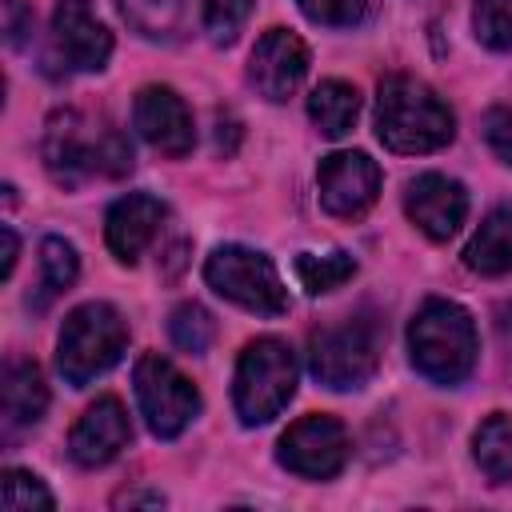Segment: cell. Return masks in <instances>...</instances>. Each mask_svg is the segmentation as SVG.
<instances>
[{
    "label": "cell",
    "instance_id": "obj_1",
    "mask_svg": "<svg viewBox=\"0 0 512 512\" xmlns=\"http://www.w3.org/2000/svg\"><path fill=\"white\" fill-rule=\"evenodd\" d=\"M376 136L384 148L400 156H424L444 148L456 136V116L436 88L396 72L380 80V92H376Z\"/></svg>",
    "mask_w": 512,
    "mask_h": 512
},
{
    "label": "cell",
    "instance_id": "obj_2",
    "mask_svg": "<svg viewBox=\"0 0 512 512\" xmlns=\"http://www.w3.org/2000/svg\"><path fill=\"white\" fill-rule=\"evenodd\" d=\"M44 164L60 184H80L88 176L116 180V176L132 172V148L116 128L92 124L84 112L64 108L48 120Z\"/></svg>",
    "mask_w": 512,
    "mask_h": 512
},
{
    "label": "cell",
    "instance_id": "obj_3",
    "mask_svg": "<svg viewBox=\"0 0 512 512\" xmlns=\"http://www.w3.org/2000/svg\"><path fill=\"white\" fill-rule=\"evenodd\" d=\"M476 324L456 300H424L408 324V356L432 384H460L476 368Z\"/></svg>",
    "mask_w": 512,
    "mask_h": 512
},
{
    "label": "cell",
    "instance_id": "obj_4",
    "mask_svg": "<svg viewBox=\"0 0 512 512\" xmlns=\"http://www.w3.org/2000/svg\"><path fill=\"white\" fill-rule=\"evenodd\" d=\"M380 348H384L380 320L372 312H352L332 324H320L308 336V368L324 388L352 392L376 376Z\"/></svg>",
    "mask_w": 512,
    "mask_h": 512
},
{
    "label": "cell",
    "instance_id": "obj_5",
    "mask_svg": "<svg viewBox=\"0 0 512 512\" xmlns=\"http://www.w3.org/2000/svg\"><path fill=\"white\" fill-rule=\"evenodd\" d=\"M128 348V324L124 316L104 304L88 300L68 312L60 340H56V368L72 388H84L88 380L104 376Z\"/></svg>",
    "mask_w": 512,
    "mask_h": 512
},
{
    "label": "cell",
    "instance_id": "obj_6",
    "mask_svg": "<svg viewBox=\"0 0 512 512\" xmlns=\"http://www.w3.org/2000/svg\"><path fill=\"white\" fill-rule=\"evenodd\" d=\"M296 356L280 336H260L240 352L236 380H232V404L240 424L256 428L280 416V408L296 392Z\"/></svg>",
    "mask_w": 512,
    "mask_h": 512
},
{
    "label": "cell",
    "instance_id": "obj_7",
    "mask_svg": "<svg viewBox=\"0 0 512 512\" xmlns=\"http://www.w3.org/2000/svg\"><path fill=\"white\" fill-rule=\"evenodd\" d=\"M204 280H208L212 292H220L224 300L240 304L244 312H256V316L288 312V288H284L276 264L256 248L220 244L204 260Z\"/></svg>",
    "mask_w": 512,
    "mask_h": 512
},
{
    "label": "cell",
    "instance_id": "obj_8",
    "mask_svg": "<svg viewBox=\"0 0 512 512\" xmlns=\"http://www.w3.org/2000/svg\"><path fill=\"white\" fill-rule=\"evenodd\" d=\"M132 384H136L140 412H144L152 436H160V440H176L200 412V392L164 356H140L136 372H132Z\"/></svg>",
    "mask_w": 512,
    "mask_h": 512
},
{
    "label": "cell",
    "instance_id": "obj_9",
    "mask_svg": "<svg viewBox=\"0 0 512 512\" xmlns=\"http://www.w3.org/2000/svg\"><path fill=\"white\" fill-rule=\"evenodd\" d=\"M276 460L304 480H332L348 464V432L336 416H324V412L300 416L280 436Z\"/></svg>",
    "mask_w": 512,
    "mask_h": 512
},
{
    "label": "cell",
    "instance_id": "obj_10",
    "mask_svg": "<svg viewBox=\"0 0 512 512\" xmlns=\"http://www.w3.org/2000/svg\"><path fill=\"white\" fill-rule=\"evenodd\" d=\"M316 188H320L324 212H332L340 220H352V216H360L376 204L380 164L368 152H332V156L320 160Z\"/></svg>",
    "mask_w": 512,
    "mask_h": 512
},
{
    "label": "cell",
    "instance_id": "obj_11",
    "mask_svg": "<svg viewBox=\"0 0 512 512\" xmlns=\"http://www.w3.org/2000/svg\"><path fill=\"white\" fill-rule=\"evenodd\" d=\"M52 48L68 72H100L112 56V32L92 0H60L52 12Z\"/></svg>",
    "mask_w": 512,
    "mask_h": 512
},
{
    "label": "cell",
    "instance_id": "obj_12",
    "mask_svg": "<svg viewBox=\"0 0 512 512\" xmlns=\"http://www.w3.org/2000/svg\"><path fill=\"white\" fill-rule=\"evenodd\" d=\"M308 76V44L288 28H268L248 56V84L264 100H288Z\"/></svg>",
    "mask_w": 512,
    "mask_h": 512
},
{
    "label": "cell",
    "instance_id": "obj_13",
    "mask_svg": "<svg viewBox=\"0 0 512 512\" xmlns=\"http://www.w3.org/2000/svg\"><path fill=\"white\" fill-rule=\"evenodd\" d=\"M132 124L136 132L144 136V144H152L156 152L164 156H188L192 144H196V132H192V112L188 104L168 88V84H148L136 92V104H132Z\"/></svg>",
    "mask_w": 512,
    "mask_h": 512
},
{
    "label": "cell",
    "instance_id": "obj_14",
    "mask_svg": "<svg viewBox=\"0 0 512 512\" xmlns=\"http://www.w3.org/2000/svg\"><path fill=\"white\" fill-rule=\"evenodd\" d=\"M404 212L428 240H448L468 216V192L444 172H424L404 188Z\"/></svg>",
    "mask_w": 512,
    "mask_h": 512
},
{
    "label": "cell",
    "instance_id": "obj_15",
    "mask_svg": "<svg viewBox=\"0 0 512 512\" xmlns=\"http://www.w3.org/2000/svg\"><path fill=\"white\" fill-rule=\"evenodd\" d=\"M132 428H128V412L116 396H100L96 404L84 408V416L72 424L68 436V456L80 468H104L108 460H116L128 444Z\"/></svg>",
    "mask_w": 512,
    "mask_h": 512
},
{
    "label": "cell",
    "instance_id": "obj_16",
    "mask_svg": "<svg viewBox=\"0 0 512 512\" xmlns=\"http://www.w3.org/2000/svg\"><path fill=\"white\" fill-rule=\"evenodd\" d=\"M160 220H164V204L148 192H128L120 196L108 216H104V240L112 248V256L120 264H136L140 252L152 244V236L160 232Z\"/></svg>",
    "mask_w": 512,
    "mask_h": 512
},
{
    "label": "cell",
    "instance_id": "obj_17",
    "mask_svg": "<svg viewBox=\"0 0 512 512\" xmlns=\"http://www.w3.org/2000/svg\"><path fill=\"white\" fill-rule=\"evenodd\" d=\"M48 408V384L32 360H8L4 380H0V412H4V432L32 428Z\"/></svg>",
    "mask_w": 512,
    "mask_h": 512
},
{
    "label": "cell",
    "instance_id": "obj_18",
    "mask_svg": "<svg viewBox=\"0 0 512 512\" xmlns=\"http://www.w3.org/2000/svg\"><path fill=\"white\" fill-rule=\"evenodd\" d=\"M464 264L476 276H508L512 272V204L484 216L464 248Z\"/></svg>",
    "mask_w": 512,
    "mask_h": 512
},
{
    "label": "cell",
    "instance_id": "obj_19",
    "mask_svg": "<svg viewBox=\"0 0 512 512\" xmlns=\"http://www.w3.org/2000/svg\"><path fill=\"white\" fill-rule=\"evenodd\" d=\"M308 116L324 136H344L360 116V92L344 80H324L308 96Z\"/></svg>",
    "mask_w": 512,
    "mask_h": 512
},
{
    "label": "cell",
    "instance_id": "obj_20",
    "mask_svg": "<svg viewBox=\"0 0 512 512\" xmlns=\"http://www.w3.org/2000/svg\"><path fill=\"white\" fill-rule=\"evenodd\" d=\"M76 272H80L76 248H72L68 240H60V236H44V244H40V284L32 288L28 304H32L36 312H40V308H48L60 292H68V288H72Z\"/></svg>",
    "mask_w": 512,
    "mask_h": 512
},
{
    "label": "cell",
    "instance_id": "obj_21",
    "mask_svg": "<svg viewBox=\"0 0 512 512\" xmlns=\"http://www.w3.org/2000/svg\"><path fill=\"white\" fill-rule=\"evenodd\" d=\"M472 456L492 484H508L512 480V416L492 412L472 436Z\"/></svg>",
    "mask_w": 512,
    "mask_h": 512
},
{
    "label": "cell",
    "instance_id": "obj_22",
    "mask_svg": "<svg viewBox=\"0 0 512 512\" xmlns=\"http://www.w3.org/2000/svg\"><path fill=\"white\" fill-rule=\"evenodd\" d=\"M296 280L308 296H324L340 284H348L356 276V260L344 252V248H332V252H300L296 256Z\"/></svg>",
    "mask_w": 512,
    "mask_h": 512
},
{
    "label": "cell",
    "instance_id": "obj_23",
    "mask_svg": "<svg viewBox=\"0 0 512 512\" xmlns=\"http://www.w3.org/2000/svg\"><path fill=\"white\" fill-rule=\"evenodd\" d=\"M124 20L140 32V36H176V28L184 24L188 0H120Z\"/></svg>",
    "mask_w": 512,
    "mask_h": 512
},
{
    "label": "cell",
    "instance_id": "obj_24",
    "mask_svg": "<svg viewBox=\"0 0 512 512\" xmlns=\"http://www.w3.org/2000/svg\"><path fill=\"white\" fill-rule=\"evenodd\" d=\"M168 336H172V344L176 348H184V352H204L208 344H212V336H216V320H212V312L204 308V304H196V300H188V304H180L176 312H172V320H168Z\"/></svg>",
    "mask_w": 512,
    "mask_h": 512
},
{
    "label": "cell",
    "instance_id": "obj_25",
    "mask_svg": "<svg viewBox=\"0 0 512 512\" xmlns=\"http://www.w3.org/2000/svg\"><path fill=\"white\" fill-rule=\"evenodd\" d=\"M0 504L8 512H48L56 500L44 488L40 476H32L24 468H4V476H0Z\"/></svg>",
    "mask_w": 512,
    "mask_h": 512
},
{
    "label": "cell",
    "instance_id": "obj_26",
    "mask_svg": "<svg viewBox=\"0 0 512 512\" xmlns=\"http://www.w3.org/2000/svg\"><path fill=\"white\" fill-rule=\"evenodd\" d=\"M472 32L492 52H512V0H476Z\"/></svg>",
    "mask_w": 512,
    "mask_h": 512
},
{
    "label": "cell",
    "instance_id": "obj_27",
    "mask_svg": "<svg viewBox=\"0 0 512 512\" xmlns=\"http://www.w3.org/2000/svg\"><path fill=\"white\" fill-rule=\"evenodd\" d=\"M252 4L256 0H204V32L212 44H232L248 16H252Z\"/></svg>",
    "mask_w": 512,
    "mask_h": 512
},
{
    "label": "cell",
    "instance_id": "obj_28",
    "mask_svg": "<svg viewBox=\"0 0 512 512\" xmlns=\"http://www.w3.org/2000/svg\"><path fill=\"white\" fill-rule=\"evenodd\" d=\"M296 4L312 24H328V28H352L368 8V0H296Z\"/></svg>",
    "mask_w": 512,
    "mask_h": 512
},
{
    "label": "cell",
    "instance_id": "obj_29",
    "mask_svg": "<svg viewBox=\"0 0 512 512\" xmlns=\"http://www.w3.org/2000/svg\"><path fill=\"white\" fill-rule=\"evenodd\" d=\"M480 128H484L488 148H492L504 164H512V108H492Z\"/></svg>",
    "mask_w": 512,
    "mask_h": 512
},
{
    "label": "cell",
    "instance_id": "obj_30",
    "mask_svg": "<svg viewBox=\"0 0 512 512\" xmlns=\"http://www.w3.org/2000/svg\"><path fill=\"white\" fill-rule=\"evenodd\" d=\"M0 244H4V260H0V276L8 280V276H12V268H16V252H20V244H16V232H12V228H0Z\"/></svg>",
    "mask_w": 512,
    "mask_h": 512
},
{
    "label": "cell",
    "instance_id": "obj_31",
    "mask_svg": "<svg viewBox=\"0 0 512 512\" xmlns=\"http://www.w3.org/2000/svg\"><path fill=\"white\" fill-rule=\"evenodd\" d=\"M116 504H164L156 492H132V496H120Z\"/></svg>",
    "mask_w": 512,
    "mask_h": 512
},
{
    "label": "cell",
    "instance_id": "obj_32",
    "mask_svg": "<svg viewBox=\"0 0 512 512\" xmlns=\"http://www.w3.org/2000/svg\"><path fill=\"white\" fill-rule=\"evenodd\" d=\"M500 336H504V344L512 348V308L500 312Z\"/></svg>",
    "mask_w": 512,
    "mask_h": 512
}]
</instances>
